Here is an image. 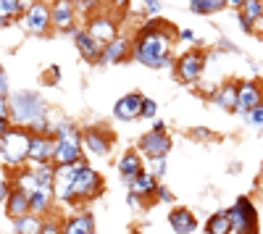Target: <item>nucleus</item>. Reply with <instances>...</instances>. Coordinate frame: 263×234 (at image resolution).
<instances>
[{"label": "nucleus", "instance_id": "1", "mask_svg": "<svg viewBox=\"0 0 263 234\" xmlns=\"http://www.w3.org/2000/svg\"><path fill=\"white\" fill-rule=\"evenodd\" d=\"M8 116L16 124H29L34 132H48L45 124V103L34 92H16L8 98Z\"/></svg>", "mask_w": 263, "mask_h": 234}, {"label": "nucleus", "instance_id": "2", "mask_svg": "<svg viewBox=\"0 0 263 234\" xmlns=\"http://www.w3.org/2000/svg\"><path fill=\"white\" fill-rule=\"evenodd\" d=\"M168 50H171V37L166 32H142L137 45H135V58L150 69H166L168 66Z\"/></svg>", "mask_w": 263, "mask_h": 234}, {"label": "nucleus", "instance_id": "3", "mask_svg": "<svg viewBox=\"0 0 263 234\" xmlns=\"http://www.w3.org/2000/svg\"><path fill=\"white\" fill-rule=\"evenodd\" d=\"M29 145H32V134L24 129H8L0 137V155L8 166H18L21 161L29 158Z\"/></svg>", "mask_w": 263, "mask_h": 234}, {"label": "nucleus", "instance_id": "4", "mask_svg": "<svg viewBox=\"0 0 263 234\" xmlns=\"http://www.w3.org/2000/svg\"><path fill=\"white\" fill-rule=\"evenodd\" d=\"M229 219L234 226V234H258V210L250 198H237L229 208Z\"/></svg>", "mask_w": 263, "mask_h": 234}, {"label": "nucleus", "instance_id": "5", "mask_svg": "<svg viewBox=\"0 0 263 234\" xmlns=\"http://www.w3.org/2000/svg\"><path fill=\"white\" fill-rule=\"evenodd\" d=\"M100 189H103L100 174L95 168L82 163L79 171H77V179H74V200H90V198L100 195Z\"/></svg>", "mask_w": 263, "mask_h": 234}, {"label": "nucleus", "instance_id": "6", "mask_svg": "<svg viewBox=\"0 0 263 234\" xmlns=\"http://www.w3.org/2000/svg\"><path fill=\"white\" fill-rule=\"evenodd\" d=\"M79 163H71V166H55V179H53V195L63 203H74V179H77V171H79Z\"/></svg>", "mask_w": 263, "mask_h": 234}, {"label": "nucleus", "instance_id": "7", "mask_svg": "<svg viewBox=\"0 0 263 234\" xmlns=\"http://www.w3.org/2000/svg\"><path fill=\"white\" fill-rule=\"evenodd\" d=\"M260 103H263V87L258 82H239L237 84V113L248 116Z\"/></svg>", "mask_w": 263, "mask_h": 234}, {"label": "nucleus", "instance_id": "8", "mask_svg": "<svg viewBox=\"0 0 263 234\" xmlns=\"http://www.w3.org/2000/svg\"><path fill=\"white\" fill-rule=\"evenodd\" d=\"M140 150L147 155V158H166V153L171 150V137L166 132H147L142 140H140Z\"/></svg>", "mask_w": 263, "mask_h": 234}, {"label": "nucleus", "instance_id": "9", "mask_svg": "<svg viewBox=\"0 0 263 234\" xmlns=\"http://www.w3.org/2000/svg\"><path fill=\"white\" fill-rule=\"evenodd\" d=\"M142 105H145V98L140 92H129L121 100H116L114 113H116L119 121H135V119L142 116Z\"/></svg>", "mask_w": 263, "mask_h": 234}, {"label": "nucleus", "instance_id": "10", "mask_svg": "<svg viewBox=\"0 0 263 234\" xmlns=\"http://www.w3.org/2000/svg\"><path fill=\"white\" fill-rule=\"evenodd\" d=\"M203 66H205V58L200 53H184L177 63V74L182 82H197L203 74Z\"/></svg>", "mask_w": 263, "mask_h": 234}, {"label": "nucleus", "instance_id": "11", "mask_svg": "<svg viewBox=\"0 0 263 234\" xmlns=\"http://www.w3.org/2000/svg\"><path fill=\"white\" fill-rule=\"evenodd\" d=\"M55 155V140L53 137H45V134H34L32 137V145H29V161H34L37 166L53 161Z\"/></svg>", "mask_w": 263, "mask_h": 234}, {"label": "nucleus", "instance_id": "12", "mask_svg": "<svg viewBox=\"0 0 263 234\" xmlns=\"http://www.w3.org/2000/svg\"><path fill=\"white\" fill-rule=\"evenodd\" d=\"M50 21H53V13L48 11V6L34 3V6L27 11V16H24V27H27L29 32L40 34V32H45V29L50 27Z\"/></svg>", "mask_w": 263, "mask_h": 234}, {"label": "nucleus", "instance_id": "13", "mask_svg": "<svg viewBox=\"0 0 263 234\" xmlns=\"http://www.w3.org/2000/svg\"><path fill=\"white\" fill-rule=\"evenodd\" d=\"M87 34H90L95 42L108 45V42L116 40V24H114L111 18H105V16H98V18H92V24H90V29H87Z\"/></svg>", "mask_w": 263, "mask_h": 234}, {"label": "nucleus", "instance_id": "14", "mask_svg": "<svg viewBox=\"0 0 263 234\" xmlns=\"http://www.w3.org/2000/svg\"><path fill=\"white\" fill-rule=\"evenodd\" d=\"M168 226L177 234H192L197 229V221H195V216L190 213L187 208H177V210L168 213Z\"/></svg>", "mask_w": 263, "mask_h": 234}, {"label": "nucleus", "instance_id": "15", "mask_svg": "<svg viewBox=\"0 0 263 234\" xmlns=\"http://www.w3.org/2000/svg\"><path fill=\"white\" fill-rule=\"evenodd\" d=\"M263 18V0H245V6L239 8V24L245 32L255 29V21Z\"/></svg>", "mask_w": 263, "mask_h": 234}, {"label": "nucleus", "instance_id": "16", "mask_svg": "<svg viewBox=\"0 0 263 234\" xmlns=\"http://www.w3.org/2000/svg\"><path fill=\"white\" fill-rule=\"evenodd\" d=\"M6 210H8V216L16 221V219H21V216H27V213H32L29 210V195L24 192V189H13L11 192V198L6 200Z\"/></svg>", "mask_w": 263, "mask_h": 234}, {"label": "nucleus", "instance_id": "17", "mask_svg": "<svg viewBox=\"0 0 263 234\" xmlns=\"http://www.w3.org/2000/svg\"><path fill=\"white\" fill-rule=\"evenodd\" d=\"M126 53H129V42H126V37H116L114 42H108V45L103 48V53H100V63H119L121 58H126Z\"/></svg>", "mask_w": 263, "mask_h": 234}, {"label": "nucleus", "instance_id": "18", "mask_svg": "<svg viewBox=\"0 0 263 234\" xmlns=\"http://www.w3.org/2000/svg\"><path fill=\"white\" fill-rule=\"evenodd\" d=\"M156 189H158V179H156V174H147V171H142L135 182H129V192L137 198H147Z\"/></svg>", "mask_w": 263, "mask_h": 234}, {"label": "nucleus", "instance_id": "19", "mask_svg": "<svg viewBox=\"0 0 263 234\" xmlns=\"http://www.w3.org/2000/svg\"><path fill=\"white\" fill-rule=\"evenodd\" d=\"M119 174L126 179V182H135L140 174H142V161L137 153H124L121 161H119Z\"/></svg>", "mask_w": 263, "mask_h": 234}, {"label": "nucleus", "instance_id": "20", "mask_svg": "<svg viewBox=\"0 0 263 234\" xmlns=\"http://www.w3.org/2000/svg\"><path fill=\"white\" fill-rule=\"evenodd\" d=\"M95 231V221L90 213H77L63 224V234H92Z\"/></svg>", "mask_w": 263, "mask_h": 234}, {"label": "nucleus", "instance_id": "21", "mask_svg": "<svg viewBox=\"0 0 263 234\" xmlns=\"http://www.w3.org/2000/svg\"><path fill=\"white\" fill-rule=\"evenodd\" d=\"M74 40H77V48H79V53L87 58V61H95V58H100V42H95L87 32H77L74 34Z\"/></svg>", "mask_w": 263, "mask_h": 234}, {"label": "nucleus", "instance_id": "22", "mask_svg": "<svg viewBox=\"0 0 263 234\" xmlns=\"http://www.w3.org/2000/svg\"><path fill=\"white\" fill-rule=\"evenodd\" d=\"M82 140H84L87 147H90V153H95V155H100V158L111 153V145H108L105 134H100V132H95V129H87Z\"/></svg>", "mask_w": 263, "mask_h": 234}, {"label": "nucleus", "instance_id": "23", "mask_svg": "<svg viewBox=\"0 0 263 234\" xmlns=\"http://www.w3.org/2000/svg\"><path fill=\"white\" fill-rule=\"evenodd\" d=\"M205 231L208 234H232L234 226H232V219H229V210H218L213 213L205 224Z\"/></svg>", "mask_w": 263, "mask_h": 234}, {"label": "nucleus", "instance_id": "24", "mask_svg": "<svg viewBox=\"0 0 263 234\" xmlns=\"http://www.w3.org/2000/svg\"><path fill=\"white\" fill-rule=\"evenodd\" d=\"M216 105L224 111H237V84H224L221 90L213 95Z\"/></svg>", "mask_w": 263, "mask_h": 234}, {"label": "nucleus", "instance_id": "25", "mask_svg": "<svg viewBox=\"0 0 263 234\" xmlns=\"http://www.w3.org/2000/svg\"><path fill=\"white\" fill-rule=\"evenodd\" d=\"M53 13V24L55 27H61V29H66V32H71V21H74V8L69 6V3H61L50 11Z\"/></svg>", "mask_w": 263, "mask_h": 234}, {"label": "nucleus", "instance_id": "26", "mask_svg": "<svg viewBox=\"0 0 263 234\" xmlns=\"http://www.w3.org/2000/svg\"><path fill=\"white\" fill-rule=\"evenodd\" d=\"M42 226H45V221H40L34 213H27V216L13 221L16 234H42Z\"/></svg>", "mask_w": 263, "mask_h": 234}, {"label": "nucleus", "instance_id": "27", "mask_svg": "<svg viewBox=\"0 0 263 234\" xmlns=\"http://www.w3.org/2000/svg\"><path fill=\"white\" fill-rule=\"evenodd\" d=\"M50 205V189H34L29 192V210L32 213H45Z\"/></svg>", "mask_w": 263, "mask_h": 234}, {"label": "nucleus", "instance_id": "28", "mask_svg": "<svg viewBox=\"0 0 263 234\" xmlns=\"http://www.w3.org/2000/svg\"><path fill=\"white\" fill-rule=\"evenodd\" d=\"M34 177H37V182H40V187H42V189H53L55 166H50V163H42V166H37V168H34Z\"/></svg>", "mask_w": 263, "mask_h": 234}, {"label": "nucleus", "instance_id": "29", "mask_svg": "<svg viewBox=\"0 0 263 234\" xmlns=\"http://www.w3.org/2000/svg\"><path fill=\"white\" fill-rule=\"evenodd\" d=\"M227 6V0H190V8L195 13H213V11H221Z\"/></svg>", "mask_w": 263, "mask_h": 234}, {"label": "nucleus", "instance_id": "30", "mask_svg": "<svg viewBox=\"0 0 263 234\" xmlns=\"http://www.w3.org/2000/svg\"><path fill=\"white\" fill-rule=\"evenodd\" d=\"M21 11V0H0V27H6L11 16Z\"/></svg>", "mask_w": 263, "mask_h": 234}, {"label": "nucleus", "instance_id": "31", "mask_svg": "<svg viewBox=\"0 0 263 234\" xmlns=\"http://www.w3.org/2000/svg\"><path fill=\"white\" fill-rule=\"evenodd\" d=\"M245 121H248L250 126H255V129H260V132H263V103L258 105V108H253V111L245 116Z\"/></svg>", "mask_w": 263, "mask_h": 234}, {"label": "nucleus", "instance_id": "32", "mask_svg": "<svg viewBox=\"0 0 263 234\" xmlns=\"http://www.w3.org/2000/svg\"><path fill=\"white\" fill-rule=\"evenodd\" d=\"M156 111H158V105L153 103L150 98H145V105H142V116H145V119H153V116H156Z\"/></svg>", "mask_w": 263, "mask_h": 234}, {"label": "nucleus", "instance_id": "33", "mask_svg": "<svg viewBox=\"0 0 263 234\" xmlns=\"http://www.w3.org/2000/svg\"><path fill=\"white\" fill-rule=\"evenodd\" d=\"M156 195H158V198H161L163 203H174V195L168 192V189H166L163 184H158V189H156Z\"/></svg>", "mask_w": 263, "mask_h": 234}, {"label": "nucleus", "instance_id": "34", "mask_svg": "<svg viewBox=\"0 0 263 234\" xmlns=\"http://www.w3.org/2000/svg\"><path fill=\"white\" fill-rule=\"evenodd\" d=\"M42 234H63V226H58V224L48 221L45 226H42Z\"/></svg>", "mask_w": 263, "mask_h": 234}, {"label": "nucleus", "instance_id": "35", "mask_svg": "<svg viewBox=\"0 0 263 234\" xmlns=\"http://www.w3.org/2000/svg\"><path fill=\"white\" fill-rule=\"evenodd\" d=\"M145 6H147L150 13H158L161 11V0H145Z\"/></svg>", "mask_w": 263, "mask_h": 234}, {"label": "nucleus", "instance_id": "36", "mask_svg": "<svg viewBox=\"0 0 263 234\" xmlns=\"http://www.w3.org/2000/svg\"><path fill=\"white\" fill-rule=\"evenodd\" d=\"M8 198H11V189H8V184H6V182H0V203L8 200Z\"/></svg>", "mask_w": 263, "mask_h": 234}, {"label": "nucleus", "instance_id": "37", "mask_svg": "<svg viewBox=\"0 0 263 234\" xmlns=\"http://www.w3.org/2000/svg\"><path fill=\"white\" fill-rule=\"evenodd\" d=\"M0 116H8V98L0 95ZM11 119V116H8Z\"/></svg>", "mask_w": 263, "mask_h": 234}, {"label": "nucleus", "instance_id": "38", "mask_svg": "<svg viewBox=\"0 0 263 234\" xmlns=\"http://www.w3.org/2000/svg\"><path fill=\"white\" fill-rule=\"evenodd\" d=\"M153 163H156V177H161V174L166 171V161H163V158H156Z\"/></svg>", "mask_w": 263, "mask_h": 234}, {"label": "nucleus", "instance_id": "39", "mask_svg": "<svg viewBox=\"0 0 263 234\" xmlns=\"http://www.w3.org/2000/svg\"><path fill=\"white\" fill-rule=\"evenodd\" d=\"M0 95H8V79L3 71H0Z\"/></svg>", "mask_w": 263, "mask_h": 234}, {"label": "nucleus", "instance_id": "40", "mask_svg": "<svg viewBox=\"0 0 263 234\" xmlns=\"http://www.w3.org/2000/svg\"><path fill=\"white\" fill-rule=\"evenodd\" d=\"M11 121H8V116H0V137H3L8 129H11V126H8Z\"/></svg>", "mask_w": 263, "mask_h": 234}, {"label": "nucleus", "instance_id": "41", "mask_svg": "<svg viewBox=\"0 0 263 234\" xmlns=\"http://www.w3.org/2000/svg\"><path fill=\"white\" fill-rule=\"evenodd\" d=\"M179 37L190 42V40H195V32H192V29H182V34H179Z\"/></svg>", "mask_w": 263, "mask_h": 234}, {"label": "nucleus", "instance_id": "42", "mask_svg": "<svg viewBox=\"0 0 263 234\" xmlns=\"http://www.w3.org/2000/svg\"><path fill=\"white\" fill-rule=\"evenodd\" d=\"M227 6H232V8H242V6H245V0H227Z\"/></svg>", "mask_w": 263, "mask_h": 234}, {"label": "nucleus", "instance_id": "43", "mask_svg": "<svg viewBox=\"0 0 263 234\" xmlns=\"http://www.w3.org/2000/svg\"><path fill=\"white\" fill-rule=\"evenodd\" d=\"M153 132H166V124H163V121H156V126H153Z\"/></svg>", "mask_w": 263, "mask_h": 234}, {"label": "nucleus", "instance_id": "44", "mask_svg": "<svg viewBox=\"0 0 263 234\" xmlns=\"http://www.w3.org/2000/svg\"><path fill=\"white\" fill-rule=\"evenodd\" d=\"M129 203L135 205V208H140V198H137V195H132V192H129Z\"/></svg>", "mask_w": 263, "mask_h": 234}, {"label": "nucleus", "instance_id": "45", "mask_svg": "<svg viewBox=\"0 0 263 234\" xmlns=\"http://www.w3.org/2000/svg\"><path fill=\"white\" fill-rule=\"evenodd\" d=\"M114 3H116V6H126V3H129V0H114Z\"/></svg>", "mask_w": 263, "mask_h": 234}]
</instances>
